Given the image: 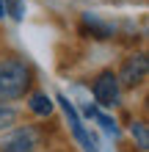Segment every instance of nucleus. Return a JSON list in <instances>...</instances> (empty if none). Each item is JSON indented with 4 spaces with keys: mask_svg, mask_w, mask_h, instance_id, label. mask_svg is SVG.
<instances>
[{
    "mask_svg": "<svg viewBox=\"0 0 149 152\" xmlns=\"http://www.w3.org/2000/svg\"><path fill=\"white\" fill-rule=\"evenodd\" d=\"M6 17V8H3V0H0V20Z\"/></svg>",
    "mask_w": 149,
    "mask_h": 152,
    "instance_id": "nucleus-12",
    "label": "nucleus"
},
{
    "mask_svg": "<svg viewBox=\"0 0 149 152\" xmlns=\"http://www.w3.org/2000/svg\"><path fill=\"white\" fill-rule=\"evenodd\" d=\"M55 102L61 105V111H64L66 127H69V133H72V138L77 141V147H80L83 152H100V147H97V138H94V133H91L89 127H86V122H83L80 111L75 108V102L69 100L66 94H55Z\"/></svg>",
    "mask_w": 149,
    "mask_h": 152,
    "instance_id": "nucleus-2",
    "label": "nucleus"
},
{
    "mask_svg": "<svg viewBox=\"0 0 149 152\" xmlns=\"http://www.w3.org/2000/svg\"><path fill=\"white\" fill-rule=\"evenodd\" d=\"M28 111L33 116H39V119H47L55 111V102H52V97L47 91H31L28 94Z\"/></svg>",
    "mask_w": 149,
    "mask_h": 152,
    "instance_id": "nucleus-7",
    "label": "nucleus"
},
{
    "mask_svg": "<svg viewBox=\"0 0 149 152\" xmlns=\"http://www.w3.org/2000/svg\"><path fill=\"white\" fill-rule=\"evenodd\" d=\"M3 8L8 17H14V20H25V0H3Z\"/></svg>",
    "mask_w": 149,
    "mask_h": 152,
    "instance_id": "nucleus-11",
    "label": "nucleus"
},
{
    "mask_svg": "<svg viewBox=\"0 0 149 152\" xmlns=\"http://www.w3.org/2000/svg\"><path fill=\"white\" fill-rule=\"evenodd\" d=\"M146 75H149V58H146V53H133V56H127L124 61H121V66L116 72V80H119L121 91H124V88L141 86L146 80Z\"/></svg>",
    "mask_w": 149,
    "mask_h": 152,
    "instance_id": "nucleus-5",
    "label": "nucleus"
},
{
    "mask_svg": "<svg viewBox=\"0 0 149 152\" xmlns=\"http://www.w3.org/2000/svg\"><path fill=\"white\" fill-rule=\"evenodd\" d=\"M17 119H20V113H17V108H14V105L0 102V133H6V130L17 127Z\"/></svg>",
    "mask_w": 149,
    "mask_h": 152,
    "instance_id": "nucleus-10",
    "label": "nucleus"
},
{
    "mask_svg": "<svg viewBox=\"0 0 149 152\" xmlns=\"http://www.w3.org/2000/svg\"><path fill=\"white\" fill-rule=\"evenodd\" d=\"M33 88V66L22 56H0V102H17Z\"/></svg>",
    "mask_w": 149,
    "mask_h": 152,
    "instance_id": "nucleus-1",
    "label": "nucleus"
},
{
    "mask_svg": "<svg viewBox=\"0 0 149 152\" xmlns=\"http://www.w3.org/2000/svg\"><path fill=\"white\" fill-rule=\"evenodd\" d=\"M91 94H94V105L102 111H110L121 102V86L116 80V72L113 69H102L97 72V77L91 80Z\"/></svg>",
    "mask_w": 149,
    "mask_h": 152,
    "instance_id": "nucleus-4",
    "label": "nucleus"
},
{
    "mask_svg": "<svg viewBox=\"0 0 149 152\" xmlns=\"http://www.w3.org/2000/svg\"><path fill=\"white\" fill-rule=\"evenodd\" d=\"M86 116H91V119L97 122L100 127H102L105 133H108V136H113V138H116L119 133H121V130H119V124H116V119H113L110 113H105V111H100L97 105H91V102L86 105Z\"/></svg>",
    "mask_w": 149,
    "mask_h": 152,
    "instance_id": "nucleus-8",
    "label": "nucleus"
},
{
    "mask_svg": "<svg viewBox=\"0 0 149 152\" xmlns=\"http://www.w3.org/2000/svg\"><path fill=\"white\" fill-rule=\"evenodd\" d=\"M80 33H83V36H89V39L105 42V39H113V33H116V28H113L110 22L100 20L97 14L86 11V14H80Z\"/></svg>",
    "mask_w": 149,
    "mask_h": 152,
    "instance_id": "nucleus-6",
    "label": "nucleus"
},
{
    "mask_svg": "<svg viewBox=\"0 0 149 152\" xmlns=\"http://www.w3.org/2000/svg\"><path fill=\"white\" fill-rule=\"evenodd\" d=\"M41 141H44V133L36 124H17L0 138V152H36Z\"/></svg>",
    "mask_w": 149,
    "mask_h": 152,
    "instance_id": "nucleus-3",
    "label": "nucleus"
},
{
    "mask_svg": "<svg viewBox=\"0 0 149 152\" xmlns=\"http://www.w3.org/2000/svg\"><path fill=\"white\" fill-rule=\"evenodd\" d=\"M130 136H133L138 152H149V124L144 119H133L130 122Z\"/></svg>",
    "mask_w": 149,
    "mask_h": 152,
    "instance_id": "nucleus-9",
    "label": "nucleus"
}]
</instances>
